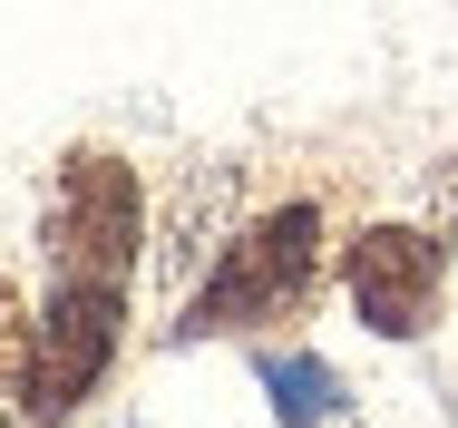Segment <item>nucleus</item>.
Wrapping results in <instances>:
<instances>
[{
	"instance_id": "f257e3e1",
	"label": "nucleus",
	"mask_w": 458,
	"mask_h": 428,
	"mask_svg": "<svg viewBox=\"0 0 458 428\" xmlns=\"http://www.w3.org/2000/svg\"><path fill=\"white\" fill-rule=\"evenodd\" d=\"M312 292H322V205H274V214H254L215 254L205 292L185 302V322H176V341L293 322V312H312Z\"/></svg>"
},
{
	"instance_id": "f03ea898",
	"label": "nucleus",
	"mask_w": 458,
	"mask_h": 428,
	"mask_svg": "<svg viewBox=\"0 0 458 428\" xmlns=\"http://www.w3.org/2000/svg\"><path fill=\"white\" fill-rule=\"evenodd\" d=\"M39 244H49V282H127L137 244H147V185H137V166L107 156V147L59 156Z\"/></svg>"
},
{
	"instance_id": "7ed1b4c3",
	"label": "nucleus",
	"mask_w": 458,
	"mask_h": 428,
	"mask_svg": "<svg viewBox=\"0 0 458 428\" xmlns=\"http://www.w3.org/2000/svg\"><path fill=\"white\" fill-rule=\"evenodd\" d=\"M117 341H127V282H49V302L30 312V350H20V409L79 419L98 380L117 370Z\"/></svg>"
},
{
	"instance_id": "20e7f679",
	"label": "nucleus",
	"mask_w": 458,
	"mask_h": 428,
	"mask_svg": "<svg viewBox=\"0 0 458 428\" xmlns=\"http://www.w3.org/2000/svg\"><path fill=\"white\" fill-rule=\"evenodd\" d=\"M342 292L380 341H420L449 292V244L429 224H361L342 244Z\"/></svg>"
},
{
	"instance_id": "39448f33",
	"label": "nucleus",
	"mask_w": 458,
	"mask_h": 428,
	"mask_svg": "<svg viewBox=\"0 0 458 428\" xmlns=\"http://www.w3.org/2000/svg\"><path fill=\"white\" fill-rule=\"evenodd\" d=\"M254 380L274 399V428H332L342 419V370L322 350H254Z\"/></svg>"
},
{
	"instance_id": "423d86ee",
	"label": "nucleus",
	"mask_w": 458,
	"mask_h": 428,
	"mask_svg": "<svg viewBox=\"0 0 458 428\" xmlns=\"http://www.w3.org/2000/svg\"><path fill=\"white\" fill-rule=\"evenodd\" d=\"M20 350H30V312H20V292H10V273H0V428L20 409Z\"/></svg>"
}]
</instances>
